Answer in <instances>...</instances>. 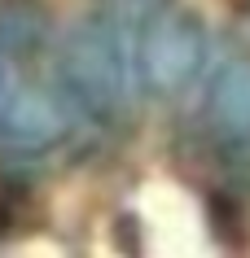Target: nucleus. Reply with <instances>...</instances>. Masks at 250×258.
Returning <instances> with one entry per match:
<instances>
[{
  "label": "nucleus",
  "instance_id": "obj_4",
  "mask_svg": "<svg viewBox=\"0 0 250 258\" xmlns=\"http://www.w3.org/2000/svg\"><path fill=\"white\" fill-rule=\"evenodd\" d=\"M211 118L224 136L250 140V61H228L211 83Z\"/></svg>",
  "mask_w": 250,
  "mask_h": 258
},
{
  "label": "nucleus",
  "instance_id": "obj_6",
  "mask_svg": "<svg viewBox=\"0 0 250 258\" xmlns=\"http://www.w3.org/2000/svg\"><path fill=\"white\" fill-rule=\"evenodd\" d=\"M0 96H5V57H0Z\"/></svg>",
  "mask_w": 250,
  "mask_h": 258
},
{
  "label": "nucleus",
  "instance_id": "obj_3",
  "mask_svg": "<svg viewBox=\"0 0 250 258\" xmlns=\"http://www.w3.org/2000/svg\"><path fill=\"white\" fill-rule=\"evenodd\" d=\"M70 122L75 105L62 96V88L22 83L0 96V145L9 149H53L57 140H66Z\"/></svg>",
  "mask_w": 250,
  "mask_h": 258
},
{
  "label": "nucleus",
  "instance_id": "obj_1",
  "mask_svg": "<svg viewBox=\"0 0 250 258\" xmlns=\"http://www.w3.org/2000/svg\"><path fill=\"white\" fill-rule=\"evenodd\" d=\"M57 88L83 118L114 122L127 109L132 57L123 48L114 18L92 14L79 27H70V35L62 40V53H57Z\"/></svg>",
  "mask_w": 250,
  "mask_h": 258
},
{
  "label": "nucleus",
  "instance_id": "obj_2",
  "mask_svg": "<svg viewBox=\"0 0 250 258\" xmlns=\"http://www.w3.org/2000/svg\"><path fill=\"white\" fill-rule=\"evenodd\" d=\"M207 53H211V35L193 9L154 5L136 31L132 79L154 96H180L207 70Z\"/></svg>",
  "mask_w": 250,
  "mask_h": 258
},
{
  "label": "nucleus",
  "instance_id": "obj_5",
  "mask_svg": "<svg viewBox=\"0 0 250 258\" xmlns=\"http://www.w3.org/2000/svg\"><path fill=\"white\" fill-rule=\"evenodd\" d=\"M48 44L44 0H0V57H35Z\"/></svg>",
  "mask_w": 250,
  "mask_h": 258
}]
</instances>
